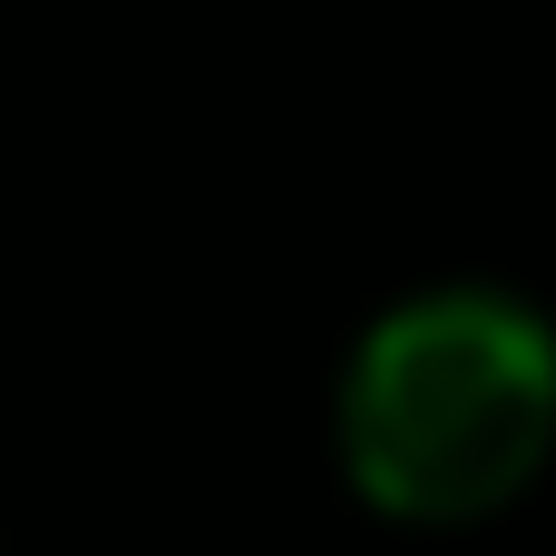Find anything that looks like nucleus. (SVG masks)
<instances>
[{"mask_svg": "<svg viewBox=\"0 0 556 556\" xmlns=\"http://www.w3.org/2000/svg\"><path fill=\"white\" fill-rule=\"evenodd\" d=\"M342 479L401 528H479L556 459V323L498 283L391 303L332 391Z\"/></svg>", "mask_w": 556, "mask_h": 556, "instance_id": "1", "label": "nucleus"}]
</instances>
